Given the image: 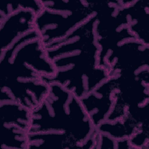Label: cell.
I'll use <instances>...</instances> for the list:
<instances>
[{
    "label": "cell",
    "mask_w": 149,
    "mask_h": 149,
    "mask_svg": "<svg viewBox=\"0 0 149 149\" xmlns=\"http://www.w3.org/2000/svg\"><path fill=\"white\" fill-rule=\"evenodd\" d=\"M49 86L47 97L31 111L28 133H66L80 146L81 149H86V143L93 136L96 129L80 99L58 84Z\"/></svg>",
    "instance_id": "6da1fadb"
},
{
    "label": "cell",
    "mask_w": 149,
    "mask_h": 149,
    "mask_svg": "<svg viewBox=\"0 0 149 149\" xmlns=\"http://www.w3.org/2000/svg\"><path fill=\"white\" fill-rule=\"evenodd\" d=\"M56 69L36 30L0 51V81L40 80L51 77Z\"/></svg>",
    "instance_id": "7a4b0ae2"
},
{
    "label": "cell",
    "mask_w": 149,
    "mask_h": 149,
    "mask_svg": "<svg viewBox=\"0 0 149 149\" xmlns=\"http://www.w3.org/2000/svg\"><path fill=\"white\" fill-rule=\"evenodd\" d=\"M97 20L95 13L65 38L45 47L47 56L56 71L98 66L100 48L96 30Z\"/></svg>",
    "instance_id": "3957f363"
},
{
    "label": "cell",
    "mask_w": 149,
    "mask_h": 149,
    "mask_svg": "<svg viewBox=\"0 0 149 149\" xmlns=\"http://www.w3.org/2000/svg\"><path fill=\"white\" fill-rule=\"evenodd\" d=\"M34 20V28L44 47L62 40L94 13L90 1H47Z\"/></svg>",
    "instance_id": "277c9868"
},
{
    "label": "cell",
    "mask_w": 149,
    "mask_h": 149,
    "mask_svg": "<svg viewBox=\"0 0 149 149\" xmlns=\"http://www.w3.org/2000/svg\"><path fill=\"white\" fill-rule=\"evenodd\" d=\"M148 57L149 45L133 38L118 45L106 57L104 66L110 77L136 76L149 70Z\"/></svg>",
    "instance_id": "5b68a950"
},
{
    "label": "cell",
    "mask_w": 149,
    "mask_h": 149,
    "mask_svg": "<svg viewBox=\"0 0 149 149\" xmlns=\"http://www.w3.org/2000/svg\"><path fill=\"white\" fill-rule=\"evenodd\" d=\"M110 77L107 69L101 66L90 69H72L56 71L51 77L42 76L47 84L56 83L81 99Z\"/></svg>",
    "instance_id": "8992f818"
},
{
    "label": "cell",
    "mask_w": 149,
    "mask_h": 149,
    "mask_svg": "<svg viewBox=\"0 0 149 149\" xmlns=\"http://www.w3.org/2000/svg\"><path fill=\"white\" fill-rule=\"evenodd\" d=\"M49 91L40 80L0 81V102L14 101L30 111L38 107Z\"/></svg>",
    "instance_id": "52a82bcc"
},
{
    "label": "cell",
    "mask_w": 149,
    "mask_h": 149,
    "mask_svg": "<svg viewBox=\"0 0 149 149\" xmlns=\"http://www.w3.org/2000/svg\"><path fill=\"white\" fill-rule=\"evenodd\" d=\"M117 77L111 76L87 95L80 102L95 129L106 121L116 98Z\"/></svg>",
    "instance_id": "ba28073f"
},
{
    "label": "cell",
    "mask_w": 149,
    "mask_h": 149,
    "mask_svg": "<svg viewBox=\"0 0 149 149\" xmlns=\"http://www.w3.org/2000/svg\"><path fill=\"white\" fill-rule=\"evenodd\" d=\"M35 17L33 12L22 9L0 20V51L7 49L19 38L35 30Z\"/></svg>",
    "instance_id": "9c48e42d"
},
{
    "label": "cell",
    "mask_w": 149,
    "mask_h": 149,
    "mask_svg": "<svg viewBox=\"0 0 149 149\" xmlns=\"http://www.w3.org/2000/svg\"><path fill=\"white\" fill-rule=\"evenodd\" d=\"M126 26L136 38L149 45V6L144 1H134L125 8Z\"/></svg>",
    "instance_id": "30bf717a"
},
{
    "label": "cell",
    "mask_w": 149,
    "mask_h": 149,
    "mask_svg": "<svg viewBox=\"0 0 149 149\" xmlns=\"http://www.w3.org/2000/svg\"><path fill=\"white\" fill-rule=\"evenodd\" d=\"M33 148L81 149L80 146L67 133L56 132L28 133L27 149Z\"/></svg>",
    "instance_id": "8fae6325"
},
{
    "label": "cell",
    "mask_w": 149,
    "mask_h": 149,
    "mask_svg": "<svg viewBox=\"0 0 149 149\" xmlns=\"http://www.w3.org/2000/svg\"><path fill=\"white\" fill-rule=\"evenodd\" d=\"M143 125L136 121L127 113L122 119L101 123L96 128V130L116 140H121L129 139Z\"/></svg>",
    "instance_id": "7c38bea8"
},
{
    "label": "cell",
    "mask_w": 149,
    "mask_h": 149,
    "mask_svg": "<svg viewBox=\"0 0 149 149\" xmlns=\"http://www.w3.org/2000/svg\"><path fill=\"white\" fill-rule=\"evenodd\" d=\"M2 124L14 125L28 133L31 111L14 101L0 102Z\"/></svg>",
    "instance_id": "4fadbf2b"
},
{
    "label": "cell",
    "mask_w": 149,
    "mask_h": 149,
    "mask_svg": "<svg viewBox=\"0 0 149 149\" xmlns=\"http://www.w3.org/2000/svg\"><path fill=\"white\" fill-rule=\"evenodd\" d=\"M1 148L27 149L28 133L14 125L2 124Z\"/></svg>",
    "instance_id": "5bb4252c"
},
{
    "label": "cell",
    "mask_w": 149,
    "mask_h": 149,
    "mask_svg": "<svg viewBox=\"0 0 149 149\" xmlns=\"http://www.w3.org/2000/svg\"><path fill=\"white\" fill-rule=\"evenodd\" d=\"M148 125L141 126L129 139V142L133 148H148Z\"/></svg>",
    "instance_id": "9a60e30c"
}]
</instances>
